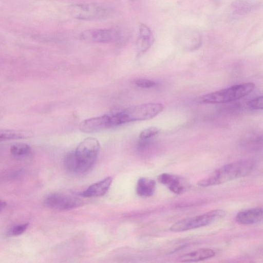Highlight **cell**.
<instances>
[{"mask_svg": "<svg viewBox=\"0 0 263 263\" xmlns=\"http://www.w3.org/2000/svg\"><path fill=\"white\" fill-rule=\"evenodd\" d=\"M254 167V162L250 160L231 162L216 169L207 178L200 180L198 185L208 187L223 184L247 176L253 171Z\"/></svg>", "mask_w": 263, "mask_h": 263, "instance_id": "1", "label": "cell"}, {"mask_svg": "<svg viewBox=\"0 0 263 263\" xmlns=\"http://www.w3.org/2000/svg\"><path fill=\"white\" fill-rule=\"evenodd\" d=\"M163 106L160 103H148L133 106L120 111L110 114L111 126L129 122L149 120L160 112Z\"/></svg>", "mask_w": 263, "mask_h": 263, "instance_id": "2", "label": "cell"}, {"mask_svg": "<svg viewBox=\"0 0 263 263\" xmlns=\"http://www.w3.org/2000/svg\"><path fill=\"white\" fill-rule=\"evenodd\" d=\"M100 148L96 138L88 137L81 142L74 152L76 160V174L87 172L93 165Z\"/></svg>", "mask_w": 263, "mask_h": 263, "instance_id": "3", "label": "cell"}, {"mask_svg": "<svg viewBox=\"0 0 263 263\" xmlns=\"http://www.w3.org/2000/svg\"><path fill=\"white\" fill-rule=\"evenodd\" d=\"M252 82L237 84L202 96L200 101L204 103H228L240 99L251 93L255 88Z\"/></svg>", "mask_w": 263, "mask_h": 263, "instance_id": "4", "label": "cell"}, {"mask_svg": "<svg viewBox=\"0 0 263 263\" xmlns=\"http://www.w3.org/2000/svg\"><path fill=\"white\" fill-rule=\"evenodd\" d=\"M226 214L223 210H213L199 215L180 220L172 225L170 229L172 232H180L201 228L221 219Z\"/></svg>", "mask_w": 263, "mask_h": 263, "instance_id": "5", "label": "cell"}, {"mask_svg": "<svg viewBox=\"0 0 263 263\" xmlns=\"http://www.w3.org/2000/svg\"><path fill=\"white\" fill-rule=\"evenodd\" d=\"M70 15L78 20H96L107 17L110 10L102 5L95 4H77L68 7Z\"/></svg>", "mask_w": 263, "mask_h": 263, "instance_id": "6", "label": "cell"}, {"mask_svg": "<svg viewBox=\"0 0 263 263\" xmlns=\"http://www.w3.org/2000/svg\"><path fill=\"white\" fill-rule=\"evenodd\" d=\"M45 203L51 209L66 210L80 206L82 201L80 199L69 195L52 193L46 197Z\"/></svg>", "mask_w": 263, "mask_h": 263, "instance_id": "7", "label": "cell"}, {"mask_svg": "<svg viewBox=\"0 0 263 263\" xmlns=\"http://www.w3.org/2000/svg\"><path fill=\"white\" fill-rule=\"evenodd\" d=\"M80 37L86 42L107 43L116 41L119 33L114 29H93L82 32Z\"/></svg>", "mask_w": 263, "mask_h": 263, "instance_id": "8", "label": "cell"}, {"mask_svg": "<svg viewBox=\"0 0 263 263\" xmlns=\"http://www.w3.org/2000/svg\"><path fill=\"white\" fill-rule=\"evenodd\" d=\"M109 115L87 119L79 124L80 130L85 133H94L111 127Z\"/></svg>", "mask_w": 263, "mask_h": 263, "instance_id": "9", "label": "cell"}, {"mask_svg": "<svg viewBox=\"0 0 263 263\" xmlns=\"http://www.w3.org/2000/svg\"><path fill=\"white\" fill-rule=\"evenodd\" d=\"M158 179L159 182L175 194H181L185 190V186L183 180L176 175L164 173L158 176Z\"/></svg>", "mask_w": 263, "mask_h": 263, "instance_id": "10", "label": "cell"}, {"mask_svg": "<svg viewBox=\"0 0 263 263\" xmlns=\"http://www.w3.org/2000/svg\"><path fill=\"white\" fill-rule=\"evenodd\" d=\"M262 219V209L254 208L241 211L236 216V221L241 224L248 225L260 222Z\"/></svg>", "mask_w": 263, "mask_h": 263, "instance_id": "11", "label": "cell"}, {"mask_svg": "<svg viewBox=\"0 0 263 263\" xmlns=\"http://www.w3.org/2000/svg\"><path fill=\"white\" fill-rule=\"evenodd\" d=\"M154 37L152 31L146 25H139V34L136 42V47L138 51L144 53L153 45Z\"/></svg>", "mask_w": 263, "mask_h": 263, "instance_id": "12", "label": "cell"}, {"mask_svg": "<svg viewBox=\"0 0 263 263\" xmlns=\"http://www.w3.org/2000/svg\"><path fill=\"white\" fill-rule=\"evenodd\" d=\"M112 182V178L108 177L91 185L86 190L82 192L80 195L85 197L102 196L107 193Z\"/></svg>", "mask_w": 263, "mask_h": 263, "instance_id": "13", "label": "cell"}, {"mask_svg": "<svg viewBox=\"0 0 263 263\" xmlns=\"http://www.w3.org/2000/svg\"><path fill=\"white\" fill-rule=\"evenodd\" d=\"M215 255V252L209 248H201L180 256L178 260L181 262H194L211 258Z\"/></svg>", "mask_w": 263, "mask_h": 263, "instance_id": "14", "label": "cell"}, {"mask_svg": "<svg viewBox=\"0 0 263 263\" xmlns=\"http://www.w3.org/2000/svg\"><path fill=\"white\" fill-rule=\"evenodd\" d=\"M156 186V182L154 180L141 177L138 181L136 192L140 196L150 197L154 194Z\"/></svg>", "mask_w": 263, "mask_h": 263, "instance_id": "15", "label": "cell"}, {"mask_svg": "<svg viewBox=\"0 0 263 263\" xmlns=\"http://www.w3.org/2000/svg\"><path fill=\"white\" fill-rule=\"evenodd\" d=\"M31 151L30 146L24 143H17L10 147L11 154L15 156H24L29 154Z\"/></svg>", "mask_w": 263, "mask_h": 263, "instance_id": "16", "label": "cell"}, {"mask_svg": "<svg viewBox=\"0 0 263 263\" xmlns=\"http://www.w3.org/2000/svg\"><path fill=\"white\" fill-rule=\"evenodd\" d=\"M24 137L23 134L11 129H0V142L11 139H21Z\"/></svg>", "mask_w": 263, "mask_h": 263, "instance_id": "17", "label": "cell"}, {"mask_svg": "<svg viewBox=\"0 0 263 263\" xmlns=\"http://www.w3.org/2000/svg\"><path fill=\"white\" fill-rule=\"evenodd\" d=\"M64 165L68 172L76 173V160L74 152L68 153L65 156L64 160Z\"/></svg>", "mask_w": 263, "mask_h": 263, "instance_id": "18", "label": "cell"}, {"mask_svg": "<svg viewBox=\"0 0 263 263\" xmlns=\"http://www.w3.org/2000/svg\"><path fill=\"white\" fill-rule=\"evenodd\" d=\"M253 8V4L246 1H237L233 4V9L239 14L250 11Z\"/></svg>", "mask_w": 263, "mask_h": 263, "instance_id": "19", "label": "cell"}, {"mask_svg": "<svg viewBox=\"0 0 263 263\" xmlns=\"http://www.w3.org/2000/svg\"><path fill=\"white\" fill-rule=\"evenodd\" d=\"M28 223H24L16 225L11 228L7 232L8 236H17L23 234L28 227Z\"/></svg>", "mask_w": 263, "mask_h": 263, "instance_id": "20", "label": "cell"}, {"mask_svg": "<svg viewBox=\"0 0 263 263\" xmlns=\"http://www.w3.org/2000/svg\"><path fill=\"white\" fill-rule=\"evenodd\" d=\"M159 129L156 127L152 126L142 130L139 135L141 140H147L148 139L157 135Z\"/></svg>", "mask_w": 263, "mask_h": 263, "instance_id": "21", "label": "cell"}, {"mask_svg": "<svg viewBox=\"0 0 263 263\" xmlns=\"http://www.w3.org/2000/svg\"><path fill=\"white\" fill-rule=\"evenodd\" d=\"M134 84L138 87L141 88H151L157 86V83L152 80L139 79L134 82Z\"/></svg>", "mask_w": 263, "mask_h": 263, "instance_id": "22", "label": "cell"}, {"mask_svg": "<svg viewBox=\"0 0 263 263\" xmlns=\"http://www.w3.org/2000/svg\"><path fill=\"white\" fill-rule=\"evenodd\" d=\"M249 107L253 109H262V96L257 97L249 102Z\"/></svg>", "mask_w": 263, "mask_h": 263, "instance_id": "23", "label": "cell"}, {"mask_svg": "<svg viewBox=\"0 0 263 263\" xmlns=\"http://www.w3.org/2000/svg\"><path fill=\"white\" fill-rule=\"evenodd\" d=\"M6 205H7L6 202L4 200L0 199V213L3 210H4V209L5 208Z\"/></svg>", "mask_w": 263, "mask_h": 263, "instance_id": "24", "label": "cell"}, {"mask_svg": "<svg viewBox=\"0 0 263 263\" xmlns=\"http://www.w3.org/2000/svg\"><path fill=\"white\" fill-rule=\"evenodd\" d=\"M130 1H136V0H130Z\"/></svg>", "mask_w": 263, "mask_h": 263, "instance_id": "25", "label": "cell"}]
</instances>
